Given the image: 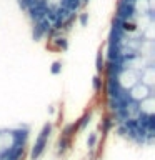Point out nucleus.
I'll list each match as a JSON object with an SVG mask.
<instances>
[{"label": "nucleus", "mask_w": 155, "mask_h": 160, "mask_svg": "<svg viewBox=\"0 0 155 160\" xmlns=\"http://www.w3.org/2000/svg\"><path fill=\"white\" fill-rule=\"evenodd\" d=\"M115 82L118 83L120 88H123V90L128 92L135 83L140 82V73L135 72V70H128V68L127 70H120V72L115 75Z\"/></svg>", "instance_id": "nucleus-1"}, {"label": "nucleus", "mask_w": 155, "mask_h": 160, "mask_svg": "<svg viewBox=\"0 0 155 160\" xmlns=\"http://www.w3.org/2000/svg\"><path fill=\"white\" fill-rule=\"evenodd\" d=\"M52 42H55V45H57V48H62V50H65L68 47V42H67V38L63 37V33L62 35H58L57 38H53Z\"/></svg>", "instance_id": "nucleus-5"}, {"label": "nucleus", "mask_w": 155, "mask_h": 160, "mask_svg": "<svg viewBox=\"0 0 155 160\" xmlns=\"http://www.w3.org/2000/svg\"><path fill=\"white\" fill-rule=\"evenodd\" d=\"M122 2H125V3H132V5H135V2H137V0H122Z\"/></svg>", "instance_id": "nucleus-11"}, {"label": "nucleus", "mask_w": 155, "mask_h": 160, "mask_svg": "<svg viewBox=\"0 0 155 160\" xmlns=\"http://www.w3.org/2000/svg\"><path fill=\"white\" fill-rule=\"evenodd\" d=\"M60 70H62V63H60V62H53V65H52V73H53V75H58Z\"/></svg>", "instance_id": "nucleus-9"}, {"label": "nucleus", "mask_w": 155, "mask_h": 160, "mask_svg": "<svg viewBox=\"0 0 155 160\" xmlns=\"http://www.w3.org/2000/svg\"><path fill=\"white\" fill-rule=\"evenodd\" d=\"M102 87H103L102 77H100V75H95V77H93V90H95V92H100Z\"/></svg>", "instance_id": "nucleus-7"}, {"label": "nucleus", "mask_w": 155, "mask_h": 160, "mask_svg": "<svg viewBox=\"0 0 155 160\" xmlns=\"http://www.w3.org/2000/svg\"><path fill=\"white\" fill-rule=\"evenodd\" d=\"M127 93H128V98L132 100V102H140V100H143V98L150 97V95H153V90L147 88L145 85H142L138 82V83H135Z\"/></svg>", "instance_id": "nucleus-3"}, {"label": "nucleus", "mask_w": 155, "mask_h": 160, "mask_svg": "<svg viewBox=\"0 0 155 160\" xmlns=\"http://www.w3.org/2000/svg\"><path fill=\"white\" fill-rule=\"evenodd\" d=\"M95 65H97V72H98V73H102L103 70H105V65H107V63H105V57H103L102 53H98V55H97Z\"/></svg>", "instance_id": "nucleus-6"}, {"label": "nucleus", "mask_w": 155, "mask_h": 160, "mask_svg": "<svg viewBox=\"0 0 155 160\" xmlns=\"http://www.w3.org/2000/svg\"><path fill=\"white\" fill-rule=\"evenodd\" d=\"M95 143H97V133H90L88 138H87V147L92 150L95 147Z\"/></svg>", "instance_id": "nucleus-8"}, {"label": "nucleus", "mask_w": 155, "mask_h": 160, "mask_svg": "<svg viewBox=\"0 0 155 160\" xmlns=\"http://www.w3.org/2000/svg\"><path fill=\"white\" fill-rule=\"evenodd\" d=\"M87 20H88V13H80V23L85 25V23H87Z\"/></svg>", "instance_id": "nucleus-10"}, {"label": "nucleus", "mask_w": 155, "mask_h": 160, "mask_svg": "<svg viewBox=\"0 0 155 160\" xmlns=\"http://www.w3.org/2000/svg\"><path fill=\"white\" fill-rule=\"evenodd\" d=\"M50 133H52V123L47 122V123L43 125V128H42V132H40V135L37 137V140H35V143H33L32 153H30V157H32L33 160H37V158L40 157V155L43 153L45 145H47V142H48Z\"/></svg>", "instance_id": "nucleus-2"}, {"label": "nucleus", "mask_w": 155, "mask_h": 160, "mask_svg": "<svg viewBox=\"0 0 155 160\" xmlns=\"http://www.w3.org/2000/svg\"><path fill=\"white\" fill-rule=\"evenodd\" d=\"M140 80H142V85H145L147 88L153 90V82H155V70H153V65H148L145 70H142L140 73Z\"/></svg>", "instance_id": "nucleus-4"}]
</instances>
